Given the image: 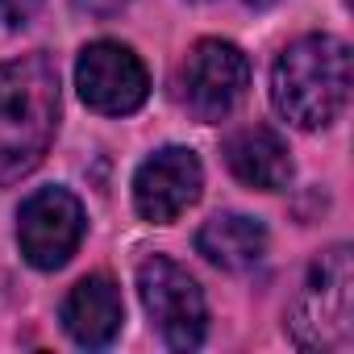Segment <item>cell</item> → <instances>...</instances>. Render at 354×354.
I'll return each mask as SVG.
<instances>
[{
  "mask_svg": "<svg viewBox=\"0 0 354 354\" xmlns=\"http://www.w3.org/2000/svg\"><path fill=\"white\" fill-rule=\"evenodd\" d=\"M59 129V71L46 55L0 63V188L26 180Z\"/></svg>",
  "mask_w": 354,
  "mask_h": 354,
  "instance_id": "1",
  "label": "cell"
},
{
  "mask_svg": "<svg viewBox=\"0 0 354 354\" xmlns=\"http://www.w3.org/2000/svg\"><path fill=\"white\" fill-rule=\"evenodd\" d=\"M350 100V46L333 34L288 42L271 67V104L296 129H325Z\"/></svg>",
  "mask_w": 354,
  "mask_h": 354,
  "instance_id": "2",
  "label": "cell"
},
{
  "mask_svg": "<svg viewBox=\"0 0 354 354\" xmlns=\"http://www.w3.org/2000/svg\"><path fill=\"white\" fill-rule=\"evenodd\" d=\"M350 246H329L304 279V292L292 308V342L300 350H342L350 342Z\"/></svg>",
  "mask_w": 354,
  "mask_h": 354,
  "instance_id": "3",
  "label": "cell"
},
{
  "mask_svg": "<svg viewBox=\"0 0 354 354\" xmlns=\"http://www.w3.org/2000/svg\"><path fill=\"white\" fill-rule=\"evenodd\" d=\"M138 296L171 350H196L209 333V304L201 283L167 254H150L138 263Z\"/></svg>",
  "mask_w": 354,
  "mask_h": 354,
  "instance_id": "4",
  "label": "cell"
},
{
  "mask_svg": "<svg viewBox=\"0 0 354 354\" xmlns=\"http://www.w3.org/2000/svg\"><path fill=\"white\" fill-rule=\"evenodd\" d=\"M250 88L246 55L225 38H201L180 67V96L188 113L205 125L225 121Z\"/></svg>",
  "mask_w": 354,
  "mask_h": 354,
  "instance_id": "5",
  "label": "cell"
},
{
  "mask_svg": "<svg viewBox=\"0 0 354 354\" xmlns=\"http://www.w3.org/2000/svg\"><path fill=\"white\" fill-rule=\"evenodd\" d=\"M75 88H80V100L100 113V117H129L146 104L150 96V75H146V63L125 46V42H113V38H100V42H88L75 59Z\"/></svg>",
  "mask_w": 354,
  "mask_h": 354,
  "instance_id": "6",
  "label": "cell"
},
{
  "mask_svg": "<svg viewBox=\"0 0 354 354\" xmlns=\"http://www.w3.org/2000/svg\"><path fill=\"white\" fill-rule=\"evenodd\" d=\"M84 230H88L84 205L67 188H38L17 209V246L26 263L38 271H59L80 250Z\"/></svg>",
  "mask_w": 354,
  "mask_h": 354,
  "instance_id": "7",
  "label": "cell"
},
{
  "mask_svg": "<svg viewBox=\"0 0 354 354\" xmlns=\"http://www.w3.org/2000/svg\"><path fill=\"white\" fill-rule=\"evenodd\" d=\"M205 188V167L188 146H162L133 171V209L150 225H171L184 217Z\"/></svg>",
  "mask_w": 354,
  "mask_h": 354,
  "instance_id": "8",
  "label": "cell"
},
{
  "mask_svg": "<svg viewBox=\"0 0 354 354\" xmlns=\"http://www.w3.org/2000/svg\"><path fill=\"white\" fill-rule=\"evenodd\" d=\"M63 329L75 346L84 350H104L121 325H125V304H121V288L109 275H84L67 300H63Z\"/></svg>",
  "mask_w": 354,
  "mask_h": 354,
  "instance_id": "9",
  "label": "cell"
},
{
  "mask_svg": "<svg viewBox=\"0 0 354 354\" xmlns=\"http://www.w3.org/2000/svg\"><path fill=\"white\" fill-rule=\"evenodd\" d=\"M225 167L259 192H279L292 180V150L271 125H242L225 138Z\"/></svg>",
  "mask_w": 354,
  "mask_h": 354,
  "instance_id": "10",
  "label": "cell"
},
{
  "mask_svg": "<svg viewBox=\"0 0 354 354\" xmlns=\"http://www.w3.org/2000/svg\"><path fill=\"white\" fill-rule=\"evenodd\" d=\"M196 250L221 271H250L267 254V230L246 213H217L201 225Z\"/></svg>",
  "mask_w": 354,
  "mask_h": 354,
  "instance_id": "11",
  "label": "cell"
},
{
  "mask_svg": "<svg viewBox=\"0 0 354 354\" xmlns=\"http://www.w3.org/2000/svg\"><path fill=\"white\" fill-rule=\"evenodd\" d=\"M42 9V0H0V30H17Z\"/></svg>",
  "mask_w": 354,
  "mask_h": 354,
  "instance_id": "12",
  "label": "cell"
},
{
  "mask_svg": "<svg viewBox=\"0 0 354 354\" xmlns=\"http://www.w3.org/2000/svg\"><path fill=\"white\" fill-rule=\"evenodd\" d=\"M71 5L80 9V13H88V17H117L125 5H129V0H71Z\"/></svg>",
  "mask_w": 354,
  "mask_h": 354,
  "instance_id": "13",
  "label": "cell"
},
{
  "mask_svg": "<svg viewBox=\"0 0 354 354\" xmlns=\"http://www.w3.org/2000/svg\"><path fill=\"white\" fill-rule=\"evenodd\" d=\"M246 5H250V9H271L275 0H246Z\"/></svg>",
  "mask_w": 354,
  "mask_h": 354,
  "instance_id": "14",
  "label": "cell"
}]
</instances>
